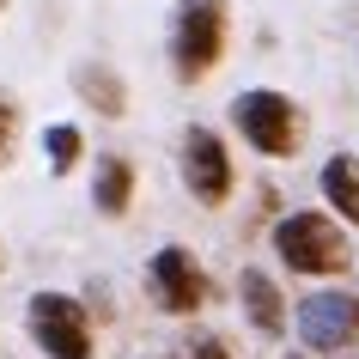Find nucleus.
<instances>
[{
  "instance_id": "obj_1",
  "label": "nucleus",
  "mask_w": 359,
  "mask_h": 359,
  "mask_svg": "<svg viewBox=\"0 0 359 359\" xmlns=\"http://www.w3.org/2000/svg\"><path fill=\"white\" fill-rule=\"evenodd\" d=\"M226 43H231L226 0H177V13H170V67H177L183 86H201L226 61Z\"/></svg>"
},
{
  "instance_id": "obj_2",
  "label": "nucleus",
  "mask_w": 359,
  "mask_h": 359,
  "mask_svg": "<svg viewBox=\"0 0 359 359\" xmlns=\"http://www.w3.org/2000/svg\"><path fill=\"white\" fill-rule=\"evenodd\" d=\"M274 256H280V268H292L304 280H329V274H347V268H353L347 231H341L329 213H317V208L286 213L280 226H274Z\"/></svg>"
},
{
  "instance_id": "obj_3",
  "label": "nucleus",
  "mask_w": 359,
  "mask_h": 359,
  "mask_svg": "<svg viewBox=\"0 0 359 359\" xmlns=\"http://www.w3.org/2000/svg\"><path fill=\"white\" fill-rule=\"evenodd\" d=\"M231 122L262 158H299V147H304V110L286 92H274V86L238 92L231 97Z\"/></svg>"
},
{
  "instance_id": "obj_4",
  "label": "nucleus",
  "mask_w": 359,
  "mask_h": 359,
  "mask_svg": "<svg viewBox=\"0 0 359 359\" xmlns=\"http://www.w3.org/2000/svg\"><path fill=\"white\" fill-rule=\"evenodd\" d=\"M25 329H31V341L49 359H97V329H92V317H86V304L74 292H55V286L31 292Z\"/></svg>"
},
{
  "instance_id": "obj_5",
  "label": "nucleus",
  "mask_w": 359,
  "mask_h": 359,
  "mask_svg": "<svg viewBox=\"0 0 359 359\" xmlns=\"http://www.w3.org/2000/svg\"><path fill=\"white\" fill-rule=\"evenodd\" d=\"M177 165H183V189H189L201 208H226L231 189H238V165H231L226 140H219L208 122H189V128H183Z\"/></svg>"
},
{
  "instance_id": "obj_6",
  "label": "nucleus",
  "mask_w": 359,
  "mask_h": 359,
  "mask_svg": "<svg viewBox=\"0 0 359 359\" xmlns=\"http://www.w3.org/2000/svg\"><path fill=\"white\" fill-rule=\"evenodd\" d=\"M147 292L165 317H195L213 299V274L195 262V250L165 244V250H152V262H147Z\"/></svg>"
},
{
  "instance_id": "obj_7",
  "label": "nucleus",
  "mask_w": 359,
  "mask_h": 359,
  "mask_svg": "<svg viewBox=\"0 0 359 359\" xmlns=\"http://www.w3.org/2000/svg\"><path fill=\"white\" fill-rule=\"evenodd\" d=\"M292 323L311 353H341L359 341V292H311V299H299Z\"/></svg>"
},
{
  "instance_id": "obj_8",
  "label": "nucleus",
  "mask_w": 359,
  "mask_h": 359,
  "mask_svg": "<svg viewBox=\"0 0 359 359\" xmlns=\"http://www.w3.org/2000/svg\"><path fill=\"white\" fill-rule=\"evenodd\" d=\"M238 299H244V317H250V329L256 335H286V299H280V286L268 280L262 268H244L238 274Z\"/></svg>"
},
{
  "instance_id": "obj_9",
  "label": "nucleus",
  "mask_w": 359,
  "mask_h": 359,
  "mask_svg": "<svg viewBox=\"0 0 359 359\" xmlns=\"http://www.w3.org/2000/svg\"><path fill=\"white\" fill-rule=\"evenodd\" d=\"M74 92L86 110L97 116H128V79L116 74V67H104V61H79L74 67Z\"/></svg>"
},
{
  "instance_id": "obj_10",
  "label": "nucleus",
  "mask_w": 359,
  "mask_h": 359,
  "mask_svg": "<svg viewBox=\"0 0 359 359\" xmlns=\"http://www.w3.org/2000/svg\"><path fill=\"white\" fill-rule=\"evenodd\" d=\"M134 189H140V177H134V158L110 152V158H97V177H92V208L104 219H122L134 208Z\"/></svg>"
},
{
  "instance_id": "obj_11",
  "label": "nucleus",
  "mask_w": 359,
  "mask_h": 359,
  "mask_svg": "<svg viewBox=\"0 0 359 359\" xmlns=\"http://www.w3.org/2000/svg\"><path fill=\"white\" fill-rule=\"evenodd\" d=\"M323 201H329L347 226H359V158L335 152V158L323 165Z\"/></svg>"
},
{
  "instance_id": "obj_12",
  "label": "nucleus",
  "mask_w": 359,
  "mask_h": 359,
  "mask_svg": "<svg viewBox=\"0 0 359 359\" xmlns=\"http://www.w3.org/2000/svg\"><path fill=\"white\" fill-rule=\"evenodd\" d=\"M43 152H49V170L67 177V170L86 158V134H79L74 122H49V128H43Z\"/></svg>"
},
{
  "instance_id": "obj_13",
  "label": "nucleus",
  "mask_w": 359,
  "mask_h": 359,
  "mask_svg": "<svg viewBox=\"0 0 359 359\" xmlns=\"http://www.w3.org/2000/svg\"><path fill=\"white\" fill-rule=\"evenodd\" d=\"M19 140H25V104L13 92H0V170L19 158Z\"/></svg>"
},
{
  "instance_id": "obj_14",
  "label": "nucleus",
  "mask_w": 359,
  "mask_h": 359,
  "mask_svg": "<svg viewBox=\"0 0 359 359\" xmlns=\"http://www.w3.org/2000/svg\"><path fill=\"white\" fill-rule=\"evenodd\" d=\"M183 359H231V347H226L219 335H195V341H189V353H183Z\"/></svg>"
},
{
  "instance_id": "obj_15",
  "label": "nucleus",
  "mask_w": 359,
  "mask_h": 359,
  "mask_svg": "<svg viewBox=\"0 0 359 359\" xmlns=\"http://www.w3.org/2000/svg\"><path fill=\"white\" fill-rule=\"evenodd\" d=\"M6 6H13V0H0V13H6Z\"/></svg>"
},
{
  "instance_id": "obj_16",
  "label": "nucleus",
  "mask_w": 359,
  "mask_h": 359,
  "mask_svg": "<svg viewBox=\"0 0 359 359\" xmlns=\"http://www.w3.org/2000/svg\"><path fill=\"white\" fill-rule=\"evenodd\" d=\"M0 268H6V256H0Z\"/></svg>"
},
{
  "instance_id": "obj_17",
  "label": "nucleus",
  "mask_w": 359,
  "mask_h": 359,
  "mask_svg": "<svg viewBox=\"0 0 359 359\" xmlns=\"http://www.w3.org/2000/svg\"><path fill=\"white\" fill-rule=\"evenodd\" d=\"M292 359H304V353H292Z\"/></svg>"
}]
</instances>
